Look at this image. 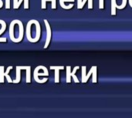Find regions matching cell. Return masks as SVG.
<instances>
[{
	"label": "cell",
	"mask_w": 132,
	"mask_h": 118,
	"mask_svg": "<svg viewBox=\"0 0 132 118\" xmlns=\"http://www.w3.org/2000/svg\"><path fill=\"white\" fill-rule=\"evenodd\" d=\"M24 36V26L19 19H14L9 25V37L13 43H19Z\"/></svg>",
	"instance_id": "1"
},
{
	"label": "cell",
	"mask_w": 132,
	"mask_h": 118,
	"mask_svg": "<svg viewBox=\"0 0 132 118\" xmlns=\"http://www.w3.org/2000/svg\"><path fill=\"white\" fill-rule=\"evenodd\" d=\"M41 68V66H38L36 68L34 69V72H33V78H34V80L36 83H46L47 80H48V78L47 77H45L43 78V80H40L39 79V76H49V73H46L43 72V73H40L39 71H40V69Z\"/></svg>",
	"instance_id": "2"
},
{
	"label": "cell",
	"mask_w": 132,
	"mask_h": 118,
	"mask_svg": "<svg viewBox=\"0 0 132 118\" xmlns=\"http://www.w3.org/2000/svg\"><path fill=\"white\" fill-rule=\"evenodd\" d=\"M97 66H93L91 68V69H90V71H89V73L87 74H86L85 76H84V77H82V82L83 83H87V80H88V79H89V77H91V74H93L94 73V77H93V80H92V82L94 83H96L97 82Z\"/></svg>",
	"instance_id": "3"
},
{
	"label": "cell",
	"mask_w": 132,
	"mask_h": 118,
	"mask_svg": "<svg viewBox=\"0 0 132 118\" xmlns=\"http://www.w3.org/2000/svg\"><path fill=\"white\" fill-rule=\"evenodd\" d=\"M44 23L46 25V43H45V46H44V49H46L47 47L49 46L50 40H51L52 31H51V28H50L48 20L44 19Z\"/></svg>",
	"instance_id": "4"
},
{
	"label": "cell",
	"mask_w": 132,
	"mask_h": 118,
	"mask_svg": "<svg viewBox=\"0 0 132 118\" xmlns=\"http://www.w3.org/2000/svg\"><path fill=\"white\" fill-rule=\"evenodd\" d=\"M34 25L36 26V36L35 37L33 38V43H36L40 40V36H41V27H40V24L39 21L34 19Z\"/></svg>",
	"instance_id": "5"
},
{
	"label": "cell",
	"mask_w": 132,
	"mask_h": 118,
	"mask_svg": "<svg viewBox=\"0 0 132 118\" xmlns=\"http://www.w3.org/2000/svg\"><path fill=\"white\" fill-rule=\"evenodd\" d=\"M33 22H34V19H31V20L28 22V23L26 25V39L30 43H32V39H33L32 36H31V28H32V25L33 23Z\"/></svg>",
	"instance_id": "6"
},
{
	"label": "cell",
	"mask_w": 132,
	"mask_h": 118,
	"mask_svg": "<svg viewBox=\"0 0 132 118\" xmlns=\"http://www.w3.org/2000/svg\"><path fill=\"white\" fill-rule=\"evenodd\" d=\"M22 69L26 70V82L29 83H31V66H20Z\"/></svg>",
	"instance_id": "7"
},
{
	"label": "cell",
	"mask_w": 132,
	"mask_h": 118,
	"mask_svg": "<svg viewBox=\"0 0 132 118\" xmlns=\"http://www.w3.org/2000/svg\"><path fill=\"white\" fill-rule=\"evenodd\" d=\"M75 0H60V6L64 9H70L74 7V4H70L69 5H66L64 4V2H74Z\"/></svg>",
	"instance_id": "8"
},
{
	"label": "cell",
	"mask_w": 132,
	"mask_h": 118,
	"mask_svg": "<svg viewBox=\"0 0 132 118\" xmlns=\"http://www.w3.org/2000/svg\"><path fill=\"white\" fill-rule=\"evenodd\" d=\"M21 68L19 66H16V77L14 80H12V83H19L20 82V80H21Z\"/></svg>",
	"instance_id": "9"
},
{
	"label": "cell",
	"mask_w": 132,
	"mask_h": 118,
	"mask_svg": "<svg viewBox=\"0 0 132 118\" xmlns=\"http://www.w3.org/2000/svg\"><path fill=\"white\" fill-rule=\"evenodd\" d=\"M71 82V66H66V83Z\"/></svg>",
	"instance_id": "10"
},
{
	"label": "cell",
	"mask_w": 132,
	"mask_h": 118,
	"mask_svg": "<svg viewBox=\"0 0 132 118\" xmlns=\"http://www.w3.org/2000/svg\"><path fill=\"white\" fill-rule=\"evenodd\" d=\"M116 0H111V15L115 16L116 15Z\"/></svg>",
	"instance_id": "11"
},
{
	"label": "cell",
	"mask_w": 132,
	"mask_h": 118,
	"mask_svg": "<svg viewBox=\"0 0 132 118\" xmlns=\"http://www.w3.org/2000/svg\"><path fill=\"white\" fill-rule=\"evenodd\" d=\"M5 71H4V66H0V83H4V77H5Z\"/></svg>",
	"instance_id": "12"
},
{
	"label": "cell",
	"mask_w": 132,
	"mask_h": 118,
	"mask_svg": "<svg viewBox=\"0 0 132 118\" xmlns=\"http://www.w3.org/2000/svg\"><path fill=\"white\" fill-rule=\"evenodd\" d=\"M0 24H1V26H2L1 29H0V36H1L5 31V29H6V23H5V22L4 20L0 19Z\"/></svg>",
	"instance_id": "13"
},
{
	"label": "cell",
	"mask_w": 132,
	"mask_h": 118,
	"mask_svg": "<svg viewBox=\"0 0 132 118\" xmlns=\"http://www.w3.org/2000/svg\"><path fill=\"white\" fill-rule=\"evenodd\" d=\"M55 70V83H59L60 82V69H54Z\"/></svg>",
	"instance_id": "14"
},
{
	"label": "cell",
	"mask_w": 132,
	"mask_h": 118,
	"mask_svg": "<svg viewBox=\"0 0 132 118\" xmlns=\"http://www.w3.org/2000/svg\"><path fill=\"white\" fill-rule=\"evenodd\" d=\"M126 5H127V0H122V2H121V5H116V8L117 9H123L124 8L126 7Z\"/></svg>",
	"instance_id": "15"
},
{
	"label": "cell",
	"mask_w": 132,
	"mask_h": 118,
	"mask_svg": "<svg viewBox=\"0 0 132 118\" xmlns=\"http://www.w3.org/2000/svg\"><path fill=\"white\" fill-rule=\"evenodd\" d=\"M48 1L52 2V0H41V8L43 9H45L46 8V2Z\"/></svg>",
	"instance_id": "16"
},
{
	"label": "cell",
	"mask_w": 132,
	"mask_h": 118,
	"mask_svg": "<svg viewBox=\"0 0 132 118\" xmlns=\"http://www.w3.org/2000/svg\"><path fill=\"white\" fill-rule=\"evenodd\" d=\"M64 69V66H50V69Z\"/></svg>",
	"instance_id": "17"
},
{
	"label": "cell",
	"mask_w": 132,
	"mask_h": 118,
	"mask_svg": "<svg viewBox=\"0 0 132 118\" xmlns=\"http://www.w3.org/2000/svg\"><path fill=\"white\" fill-rule=\"evenodd\" d=\"M18 2L19 0H13V9H18L17 8V5H18Z\"/></svg>",
	"instance_id": "18"
},
{
	"label": "cell",
	"mask_w": 132,
	"mask_h": 118,
	"mask_svg": "<svg viewBox=\"0 0 132 118\" xmlns=\"http://www.w3.org/2000/svg\"><path fill=\"white\" fill-rule=\"evenodd\" d=\"M5 9H10V0H5Z\"/></svg>",
	"instance_id": "19"
},
{
	"label": "cell",
	"mask_w": 132,
	"mask_h": 118,
	"mask_svg": "<svg viewBox=\"0 0 132 118\" xmlns=\"http://www.w3.org/2000/svg\"><path fill=\"white\" fill-rule=\"evenodd\" d=\"M99 9H103V0H99Z\"/></svg>",
	"instance_id": "20"
},
{
	"label": "cell",
	"mask_w": 132,
	"mask_h": 118,
	"mask_svg": "<svg viewBox=\"0 0 132 118\" xmlns=\"http://www.w3.org/2000/svg\"><path fill=\"white\" fill-rule=\"evenodd\" d=\"M5 77L6 78V80L8 81V83H12V78L10 77V76H9V74L6 75V76H5Z\"/></svg>",
	"instance_id": "21"
},
{
	"label": "cell",
	"mask_w": 132,
	"mask_h": 118,
	"mask_svg": "<svg viewBox=\"0 0 132 118\" xmlns=\"http://www.w3.org/2000/svg\"><path fill=\"white\" fill-rule=\"evenodd\" d=\"M57 8V3H56V0H52V9H55Z\"/></svg>",
	"instance_id": "22"
},
{
	"label": "cell",
	"mask_w": 132,
	"mask_h": 118,
	"mask_svg": "<svg viewBox=\"0 0 132 118\" xmlns=\"http://www.w3.org/2000/svg\"><path fill=\"white\" fill-rule=\"evenodd\" d=\"M82 1L83 0H77V8L78 9H80V5H81V3H82Z\"/></svg>",
	"instance_id": "23"
},
{
	"label": "cell",
	"mask_w": 132,
	"mask_h": 118,
	"mask_svg": "<svg viewBox=\"0 0 132 118\" xmlns=\"http://www.w3.org/2000/svg\"><path fill=\"white\" fill-rule=\"evenodd\" d=\"M87 1H88V0H83V1H82V3H81V5H80V9H82V8L84 6V5H85V3H86Z\"/></svg>",
	"instance_id": "24"
},
{
	"label": "cell",
	"mask_w": 132,
	"mask_h": 118,
	"mask_svg": "<svg viewBox=\"0 0 132 118\" xmlns=\"http://www.w3.org/2000/svg\"><path fill=\"white\" fill-rule=\"evenodd\" d=\"M23 1H24V0H19V2H18V5H17V8H18V9L19 8V6H20L21 3H22V2H23Z\"/></svg>",
	"instance_id": "25"
},
{
	"label": "cell",
	"mask_w": 132,
	"mask_h": 118,
	"mask_svg": "<svg viewBox=\"0 0 132 118\" xmlns=\"http://www.w3.org/2000/svg\"><path fill=\"white\" fill-rule=\"evenodd\" d=\"M7 39L6 38H0V42H3V43H6Z\"/></svg>",
	"instance_id": "26"
}]
</instances>
